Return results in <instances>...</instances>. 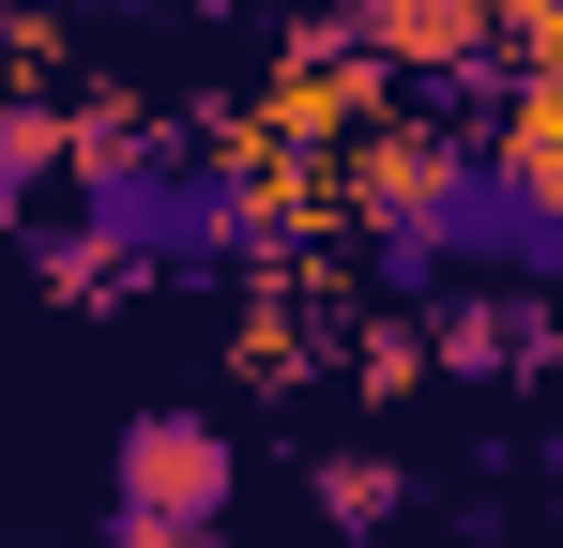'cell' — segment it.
I'll return each instance as SVG.
<instances>
[{"label":"cell","instance_id":"2","mask_svg":"<svg viewBox=\"0 0 563 548\" xmlns=\"http://www.w3.org/2000/svg\"><path fill=\"white\" fill-rule=\"evenodd\" d=\"M427 351H442V381H533V365H563V305H503V289H442Z\"/></svg>","mask_w":563,"mask_h":548},{"label":"cell","instance_id":"3","mask_svg":"<svg viewBox=\"0 0 563 548\" xmlns=\"http://www.w3.org/2000/svg\"><path fill=\"white\" fill-rule=\"evenodd\" d=\"M351 15H366V46L396 77H457L487 46H518V0H351Z\"/></svg>","mask_w":563,"mask_h":548},{"label":"cell","instance_id":"5","mask_svg":"<svg viewBox=\"0 0 563 548\" xmlns=\"http://www.w3.org/2000/svg\"><path fill=\"white\" fill-rule=\"evenodd\" d=\"M396 503H411L396 457H320V518H335V534H396Z\"/></svg>","mask_w":563,"mask_h":548},{"label":"cell","instance_id":"4","mask_svg":"<svg viewBox=\"0 0 563 548\" xmlns=\"http://www.w3.org/2000/svg\"><path fill=\"white\" fill-rule=\"evenodd\" d=\"M46 168H77V122H62L46 91H15V107H0V198L31 213V198H46Z\"/></svg>","mask_w":563,"mask_h":548},{"label":"cell","instance_id":"8","mask_svg":"<svg viewBox=\"0 0 563 548\" xmlns=\"http://www.w3.org/2000/svg\"><path fill=\"white\" fill-rule=\"evenodd\" d=\"M31 548H46V534H31Z\"/></svg>","mask_w":563,"mask_h":548},{"label":"cell","instance_id":"1","mask_svg":"<svg viewBox=\"0 0 563 548\" xmlns=\"http://www.w3.org/2000/svg\"><path fill=\"white\" fill-rule=\"evenodd\" d=\"M229 503H244V442L213 427V412H137L122 442H107V518L137 534H229Z\"/></svg>","mask_w":563,"mask_h":548},{"label":"cell","instance_id":"7","mask_svg":"<svg viewBox=\"0 0 563 548\" xmlns=\"http://www.w3.org/2000/svg\"><path fill=\"white\" fill-rule=\"evenodd\" d=\"M107 548H229V534H153V518H137V534H122V518H107Z\"/></svg>","mask_w":563,"mask_h":548},{"label":"cell","instance_id":"6","mask_svg":"<svg viewBox=\"0 0 563 548\" xmlns=\"http://www.w3.org/2000/svg\"><path fill=\"white\" fill-rule=\"evenodd\" d=\"M518 62H533V77H563V0H518Z\"/></svg>","mask_w":563,"mask_h":548}]
</instances>
